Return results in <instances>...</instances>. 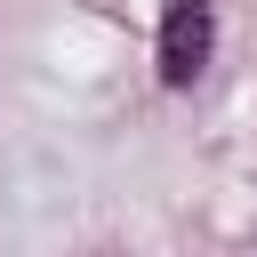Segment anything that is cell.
Here are the masks:
<instances>
[{"instance_id":"1","label":"cell","mask_w":257,"mask_h":257,"mask_svg":"<svg viewBox=\"0 0 257 257\" xmlns=\"http://www.w3.org/2000/svg\"><path fill=\"white\" fill-rule=\"evenodd\" d=\"M209 56H217V0H169L161 8V48H153L161 88H193L209 72Z\"/></svg>"}]
</instances>
